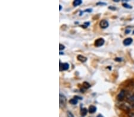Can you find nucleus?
<instances>
[{"label": "nucleus", "mask_w": 134, "mask_h": 117, "mask_svg": "<svg viewBox=\"0 0 134 117\" xmlns=\"http://www.w3.org/2000/svg\"><path fill=\"white\" fill-rule=\"evenodd\" d=\"M59 103H60V107L61 108H63L66 107L67 103V99L66 96L60 94L59 96Z\"/></svg>", "instance_id": "nucleus-1"}, {"label": "nucleus", "mask_w": 134, "mask_h": 117, "mask_svg": "<svg viewBox=\"0 0 134 117\" xmlns=\"http://www.w3.org/2000/svg\"><path fill=\"white\" fill-rule=\"evenodd\" d=\"M109 25V23L108 21L106 20H102L100 23V27L102 29H105L107 28Z\"/></svg>", "instance_id": "nucleus-2"}, {"label": "nucleus", "mask_w": 134, "mask_h": 117, "mask_svg": "<svg viewBox=\"0 0 134 117\" xmlns=\"http://www.w3.org/2000/svg\"><path fill=\"white\" fill-rule=\"evenodd\" d=\"M104 40L102 38H99L95 41V46L96 47H101L104 44Z\"/></svg>", "instance_id": "nucleus-3"}, {"label": "nucleus", "mask_w": 134, "mask_h": 117, "mask_svg": "<svg viewBox=\"0 0 134 117\" xmlns=\"http://www.w3.org/2000/svg\"><path fill=\"white\" fill-rule=\"evenodd\" d=\"M125 94H126L125 91V90L121 91L120 93L118 94V95H117V99L119 100H122L125 98Z\"/></svg>", "instance_id": "nucleus-4"}, {"label": "nucleus", "mask_w": 134, "mask_h": 117, "mask_svg": "<svg viewBox=\"0 0 134 117\" xmlns=\"http://www.w3.org/2000/svg\"><path fill=\"white\" fill-rule=\"evenodd\" d=\"M69 68V65L67 63L61 64L60 63V70H66Z\"/></svg>", "instance_id": "nucleus-5"}, {"label": "nucleus", "mask_w": 134, "mask_h": 117, "mask_svg": "<svg viewBox=\"0 0 134 117\" xmlns=\"http://www.w3.org/2000/svg\"><path fill=\"white\" fill-rule=\"evenodd\" d=\"M133 41V40L132 38H126V39H125L123 40V45L125 46H129L131 45Z\"/></svg>", "instance_id": "nucleus-6"}, {"label": "nucleus", "mask_w": 134, "mask_h": 117, "mask_svg": "<svg viewBox=\"0 0 134 117\" xmlns=\"http://www.w3.org/2000/svg\"><path fill=\"white\" fill-rule=\"evenodd\" d=\"M77 58H78V60H79V61L81 62H82V63H84V62H85L87 60V57L82 55H80V54H79V55H78V56H77Z\"/></svg>", "instance_id": "nucleus-7"}, {"label": "nucleus", "mask_w": 134, "mask_h": 117, "mask_svg": "<svg viewBox=\"0 0 134 117\" xmlns=\"http://www.w3.org/2000/svg\"><path fill=\"white\" fill-rule=\"evenodd\" d=\"M88 111L90 114H94L97 111V108L94 105H91L89 107Z\"/></svg>", "instance_id": "nucleus-8"}, {"label": "nucleus", "mask_w": 134, "mask_h": 117, "mask_svg": "<svg viewBox=\"0 0 134 117\" xmlns=\"http://www.w3.org/2000/svg\"><path fill=\"white\" fill-rule=\"evenodd\" d=\"M78 100L75 97L74 98L71 99L69 100V103L72 104V105H76V104H78Z\"/></svg>", "instance_id": "nucleus-9"}, {"label": "nucleus", "mask_w": 134, "mask_h": 117, "mask_svg": "<svg viewBox=\"0 0 134 117\" xmlns=\"http://www.w3.org/2000/svg\"><path fill=\"white\" fill-rule=\"evenodd\" d=\"M88 112V109L85 108H82L81 110H80V114L82 116H85L87 114Z\"/></svg>", "instance_id": "nucleus-10"}, {"label": "nucleus", "mask_w": 134, "mask_h": 117, "mask_svg": "<svg viewBox=\"0 0 134 117\" xmlns=\"http://www.w3.org/2000/svg\"><path fill=\"white\" fill-rule=\"evenodd\" d=\"M82 3V1H81V0H75V1H73V5H74L75 7H76V6H78V5H80Z\"/></svg>", "instance_id": "nucleus-11"}, {"label": "nucleus", "mask_w": 134, "mask_h": 117, "mask_svg": "<svg viewBox=\"0 0 134 117\" xmlns=\"http://www.w3.org/2000/svg\"><path fill=\"white\" fill-rule=\"evenodd\" d=\"M83 85H84V86L85 87L86 89L89 88V87H90V86H91V85H90L88 83V82H84V83H83Z\"/></svg>", "instance_id": "nucleus-12"}, {"label": "nucleus", "mask_w": 134, "mask_h": 117, "mask_svg": "<svg viewBox=\"0 0 134 117\" xmlns=\"http://www.w3.org/2000/svg\"><path fill=\"white\" fill-rule=\"evenodd\" d=\"M89 22H85V23H84V24L82 25V27H83L84 28H87V27H88L89 25Z\"/></svg>", "instance_id": "nucleus-13"}, {"label": "nucleus", "mask_w": 134, "mask_h": 117, "mask_svg": "<svg viewBox=\"0 0 134 117\" xmlns=\"http://www.w3.org/2000/svg\"><path fill=\"white\" fill-rule=\"evenodd\" d=\"M123 6L124 7H125L126 8H132V7L131 5H129V4H128L126 3H125V4H123Z\"/></svg>", "instance_id": "nucleus-14"}, {"label": "nucleus", "mask_w": 134, "mask_h": 117, "mask_svg": "<svg viewBox=\"0 0 134 117\" xmlns=\"http://www.w3.org/2000/svg\"><path fill=\"white\" fill-rule=\"evenodd\" d=\"M65 49V46L63 45H61V44H60L59 45V49L60 50H64Z\"/></svg>", "instance_id": "nucleus-15"}, {"label": "nucleus", "mask_w": 134, "mask_h": 117, "mask_svg": "<svg viewBox=\"0 0 134 117\" xmlns=\"http://www.w3.org/2000/svg\"><path fill=\"white\" fill-rule=\"evenodd\" d=\"M67 117H74V116H73V115L71 114V113L70 112V111H68Z\"/></svg>", "instance_id": "nucleus-16"}, {"label": "nucleus", "mask_w": 134, "mask_h": 117, "mask_svg": "<svg viewBox=\"0 0 134 117\" xmlns=\"http://www.w3.org/2000/svg\"><path fill=\"white\" fill-rule=\"evenodd\" d=\"M116 61H117V62H120V61H122V58H121L120 57H116L115 59Z\"/></svg>", "instance_id": "nucleus-17"}, {"label": "nucleus", "mask_w": 134, "mask_h": 117, "mask_svg": "<svg viewBox=\"0 0 134 117\" xmlns=\"http://www.w3.org/2000/svg\"><path fill=\"white\" fill-rule=\"evenodd\" d=\"M129 117H134V113L133 112H130L129 114H128Z\"/></svg>", "instance_id": "nucleus-18"}, {"label": "nucleus", "mask_w": 134, "mask_h": 117, "mask_svg": "<svg viewBox=\"0 0 134 117\" xmlns=\"http://www.w3.org/2000/svg\"><path fill=\"white\" fill-rule=\"evenodd\" d=\"M130 32H131V30H130V29H126V30H125V33L126 34L129 33Z\"/></svg>", "instance_id": "nucleus-19"}, {"label": "nucleus", "mask_w": 134, "mask_h": 117, "mask_svg": "<svg viewBox=\"0 0 134 117\" xmlns=\"http://www.w3.org/2000/svg\"><path fill=\"white\" fill-rule=\"evenodd\" d=\"M109 8L111 9V10H116V7H109Z\"/></svg>", "instance_id": "nucleus-20"}, {"label": "nucleus", "mask_w": 134, "mask_h": 117, "mask_svg": "<svg viewBox=\"0 0 134 117\" xmlns=\"http://www.w3.org/2000/svg\"><path fill=\"white\" fill-rule=\"evenodd\" d=\"M92 9H87V10H85V12H91L92 11Z\"/></svg>", "instance_id": "nucleus-21"}, {"label": "nucleus", "mask_w": 134, "mask_h": 117, "mask_svg": "<svg viewBox=\"0 0 134 117\" xmlns=\"http://www.w3.org/2000/svg\"><path fill=\"white\" fill-rule=\"evenodd\" d=\"M131 100H132V101H133L134 102V94L132 96H131Z\"/></svg>", "instance_id": "nucleus-22"}, {"label": "nucleus", "mask_w": 134, "mask_h": 117, "mask_svg": "<svg viewBox=\"0 0 134 117\" xmlns=\"http://www.w3.org/2000/svg\"><path fill=\"white\" fill-rule=\"evenodd\" d=\"M97 5H98V4H101V5H106V3H101V2H100V3H97Z\"/></svg>", "instance_id": "nucleus-23"}, {"label": "nucleus", "mask_w": 134, "mask_h": 117, "mask_svg": "<svg viewBox=\"0 0 134 117\" xmlns=\"http://www.w3.org/2000/svg\"><path fill=\"white\" fill-rule=\"evenodd\" d=\"M97 117H103V116H102L101 114H99V115H98V116H97Z\"/></svg>", "instance_id": "nucleus-24"}, {"label": "nucleus", "mask_w": 134, "mask_h": 117, "mask_svg": "<svg viewBox=\"0 0 134 117\" xmlns=\"http://www.w3.org/2000/svg\"><path fill=\"white\" fill-rule=\"evenodd\" d=\"M61 8H62V7H61V5H59V10H61Z\"/></svg>", "instance_id": "nucleus-25"}, {"label": "nucleus", "mask_w": 134, "mask_h": 117, "mask_svg": "<svg viewBox=\"0 0 134 117\" xmlns=\"http://www.w3.org/2000/svg\"><path fill=\"white\" fill-rule=\"evenodd\" d=\"M63 53L62 52H60V54H63Z\"/></svg>", "instance_id": "nucleus-26"}, {"label": "nucleus", "mask_w": 134, "mask_h": 117, "mask_svg": "<svg viewBox=\"0 0 134 117\" xmlns=\"http://www.w3.org/2000/svg\"><path fill=\"white\" fill-rule=\"evenodd\" d=\"M133 34H134V30H133Z\"/></svg>", "instance_id": "nucleus-27"}]
</instances>
